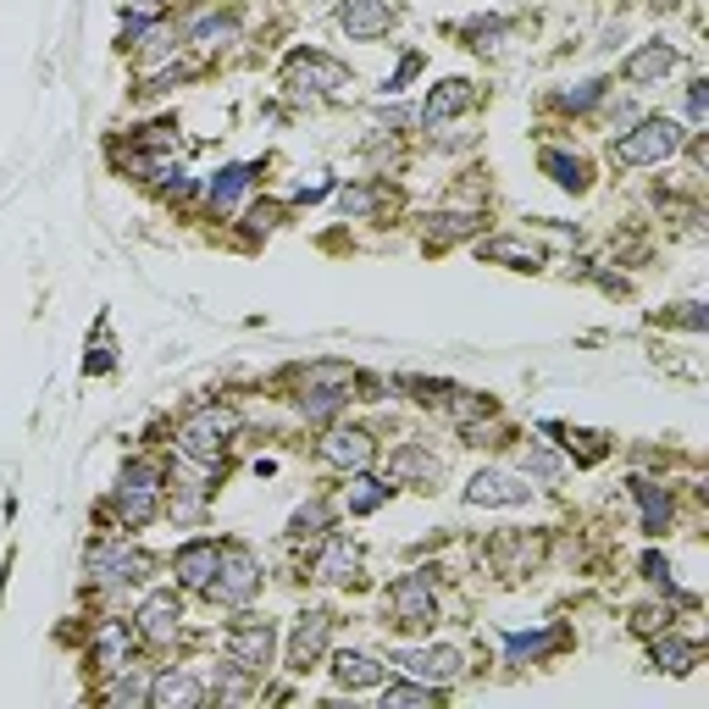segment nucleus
<instances>
[{"label":"nucleus","instance_id":"9b49d317","mask_svg":"<svg viewBox=\"0 0 709 709\" xmlns=\"http://www.w3.org/2000/svg\"><path fill=\"white\" fill-rule=\"evenodd\" d=\"M338 29L349 34V40H383L389 29H394V7L389 0H343L338 7Z\"/></svg>","mask_w":709,"mask_h":709},{"label":"nucleus","instance_id":"ea45409f","mask_svg":"<svg viewBox=\"0 0 709 709\" xmlns=\"http://www.w3.org/2000/svg\"><path fill=\"white\" fill-rule=\"evenodd\" d=\"M632 626H637V632H659V626H670V610H654V604H648V610H637Z\"/></svg>","mask_w":709,"mask_h":709},{"label":"nucleus","instance_id":"393cba45","mask_svg":"<svg viewBox=\"0 0 709 709\" xmlns=\"http://www.w3.org/2000/svg\"><path fill=\"white\" fill-rule=\"evenodd\" d=\"M554 643H560V632H510V637H505V659H510V665H521V659H543Z\"/></svg>","mask_w":709,"mask_h":709},{"label":"nucleus","instance_id":"0eeeda50","mask_svg":"<svg viewBox=\"0 0 709 709\" xmlns=\"http://www.w3.org/2000/svg\"><path fill=\"white\" fill-rule=\"evenodd\" d=\"M150 560L134 549V543H95L84 554V576L100 582V588H128V582H145Z\"/></svg>","mask_w":709,"mask_h":709},{"label":"nucleus","instance_id":"ddd939ff","mask_svg":"<svg viewBox=\"0 0 709 709\" xmlns=\"http://www.w3.org/2000/svg\"><path fill=\"white\" fill-rule=\"evenodd\" d=\"M321 461L338 472H367L372 466V433L361 427H327L321 433Z\"/></svg>","mask_w":709,"mask_h":709},{"label":"nucleus","instance_id":"f704fd0d","mask_svg":"<svg viewBox=\"0 0 709 709\" xmlns=\"http://www.w3.org/2000/svg\"><path fill=\"white\" fill-rule=\"evenodd\" d=\"M433 698H438V687H416V681H394V687L383 692L389 709H400V703H433Z\"/></svg>","mask_w":709,"mask_h":709},{"label":"nucleus","instance_id":"dca6fc26","mask_svg":"<svg viewBox=\"0 0 709 709\" xmlns=\"http://www.w3.org/2000/svg\"><path fill=\"white\" fill-rule=\"evenodd\" d=\"M150 703H156V709H194V703H205V681L172 665V670H161V676L150 681Z\"/></svg>","mask_w":709,"mask_h":709},{"label":"nucleus","instance_id":"4c0bfd02","mask_svg":"<svg viewBox=\"0 0 709 709\" xmlns=\"http://www.w3.org/2000/svg\"><path fill=\"white\" fill-rule=\"evenodd\" d=\"M416 73H422V56H416V51H411V56H405V67H400V73H394V78H389V84H383V95H400V89H405V84H411V78H416Z\"/></svg>","mask_w":709,"mask_h":709},{"label":"nucleus","instance_id":"58836bf2","mask_svg":"<svg viewBox=\"0 0 709 709\" xmlns=\"http://www.w3.org/2000/svg\"><path fill=\"white\" fill-rule=\"evenodd\" d=\"M643 576H648L654 588H670V560H659V554H643Z\"/></svg>","mask_w":709,"mask_h":709},{"label":"nucleus","instance_id":"c85d7f7f","mask_svg":"<svg viewBox=\"0 0 709 709\" xmlns=\"http://www.w3.org/2000/svg\"><path fill=\"white\" fill-rule=\"evenodd\" d=\"M654 665H659V670H676V676H681V670H692V665H698V643L665 637V643L654 648Z\"/></svg>","mask_w":709,"mask_h":709},{"label":"nucleus","instance_id":"7ed1b4c3","mask_svg":"<svg viewBox=\"0 0 709 709\" xmlns=\"http://www.w3.org/2000/svg\"><path fill=\"white\" fill-rule=\"evenodd\" d=\"M205 593H211L216 604H227V610H244V604L261 593V565H255V554L239 549V543H227L222 560H216V576L205 582Z\"/></svg>","mask_w":709,"mask_h":709},{"label":"nucleus","instance_id":"c9c22d12","mask_svg":"<svg viewBox=\"0 0 709 709\" xmlns=\"http://www.w3.org/2000/svg\"><path fill=\"white\" fill-rule=\"evenodd\" d=\"M139 698H150V681H145V676H134V665H128V676L112 687V703H139Z\"/></svg>","mask_w":709,"mask_h":709},{"label":"nucleus","instance_id":"f3484780","mask_svg":"<svg viewBox=\"0 0 709 709\" xmlns=\"http://www.w3.org/2000/svg\"><path fill=\"white\" fill-rule=\"evenodd\" d=\"M383 670H389V665H383L378 654H367V648H338V654H332V681H338V687H354V692L378 687Z\"/></svg>","mask_w":709,"mask_h":709},{"label":"nucleus","instance_id":"20e7f679","mask_svg":"<svg viewBox=\"0 0 709 709\" xmlns=\"http://www.w3.org/2000/svg\"><path fill=\"white\" fill-rule=\"evenodd\" d=\"M349 84V67L343 62H332L327 51H294L288 62H283V89L288 95H332V89H343Z\"/></svg>","mask_w":709,"mask_h":709},{"label":"nucleus","instance_id":"423d86ee","mask_svg":"<svg viewBox=\"0 0 709 709\" xmlns=\"http://www.w3.org/2000/svg\"><path fill=\"white\" fill-rule=\"evenodd\" d=\"M389 626L394 632H427L433 621H438V599H433V582H427V571L422 576H400L394 588H389Z\"/></svg>","mask_w":709,"mask_h":709},{"label":"nucleus","instance_id":"72a5a7b5","mask_svg":"<svg viewBox=\"0 0 709 709\" xmlns=\"http://www.w3.org/2000/svg\"><path fill=\"white\" fill-rule=\"evenodd\" d=\"M560 472H565V466H560V455H549L543 444H532V449H527V477H532V483H560Z\"/></svg>","mask_w":709,"mask_h":709},{"label":"nucleus","instance_id":"c756f323","mask_svg":"<svg viewBox=\"0 0 709 709\" xmlns=\"http://www.w3.org/2000/svg\"><path fill=\"white\" fill-rule=\"evenodd\" d=\"M461 34L472 40V51H494L505 40V18H472V23H461Z\"/></svg>","mask_w":709,"mask_h":709},{"label":"nucleus","instance_id":"a19ab883","mask_svg":"<svg viewBox=\"0 0 709 709\" xmlns=\"http://www.w3.org/2000/svg\"><path fill=\"white\" fill-rule=\"evenodd\" d=\"M134 7H145V12H156V7H161V0H134Z\"/></svg>","mask_w":709,"mask_h":709},{"label":"nucleus","instance_id":"f257e3e1","mask_svg":"<svg viewBox=\"0 0 709 709\" xmlns=\"http://www.w3.org/2000/svg\"><path fill=\"white\" fill-rule=\"evenodd\" d=\"M687 145V128L676 123V117H637L621 139H615V167H659V161H670L676 150Z\"/></svg>","mask_w":709,"mask_h":709},{"label":"nucleus","instance_id":"473e14b6","mask_svg":"<svg viewBox=\"0 0 709 709\" xmlns=\"http://www.w3.org/2000/svg\"><path fill=\"white\" fill-rule=\"evenodd\" d=\"M427 222H433V233H444V239H461V233H477V227H483L477 211H438V216H427Z\"/></svg>","mask_w":709,"mask_h":709},{"label":"nucleus","instance_id":"e433bc0d","mask_svg":"<svg viewBox=\"0 0 709 709\" xmlns=\"http://www.w3.org/2000/svg\"><path fill=\"white\" fill-rule=\"evenodd\" d=\"M703 112H709V84H703V78H692V84H687V123H692V128H703Z\"/></svg>","mask_w":709,"mask_h":709},{"label":"nucleus","instance_id":"412c9836","mask_svg":"<svg viewBox=\"0 0 709 709\" xmlns=\"http://www.w3.org/2000/svg\"><path fill=\"white\" fill-rule=\"evenodd\" d=\"M95 665L100 670H128L134 665V626L128 621H100V632H95Z\"/></svg>","mask_w":709,"mask_h":709},{"label":"nucleus","instance_id":"6e6552de","mask_svg":"<svg viewBox=\"0 0 709 709\" xmlns=\"http://www.w3.org/2000/svg\"><path fill=\"white\" fill-rule=\"evenodd\" d=\"M222 648H227V659H233V665H244V670H266V665H272V654H277V626H272V621L244 615V621H233V626L222 632Z\"/></svg>","mask_w":709,"mask_h":709},{"label":"nucleus","instance_id":"2eb2a0df","mask_svg":"<svg viewBox=\"0 0 709 709\" xmlns=\"http://www.w3.org/2000/svg\"><path fill=\"white\" fill-rule=\"evenodd\" d=\"M394 665H400L405 676H427L433 687H444V681L461 676V648H400Z\"/></svg>","mask_w":709,"mask_h":709},{"label":"nucleus","instance_id":"9d476101","mask_svg":"<svg viewBox=\"0 0 709 709\" xmlns=\"http://www.w3.org/2000/svg\"><path fill=\"white\" fill-rule=\"evenodd\" d=\"M134 632H139V637H150L156 648L178 643V632H183V599H178L172 588L150 593V599L139 604V615H134Z\"/></svg>","mask_w":709,"mask_h":709},{"label":"nucleus","instance_id":"2f4dec72","mask_svg":"<svg viewBox=\"0 0 709 709\" xmlns=\"http://www.w3.org/2000/svg\"><path fill=\"white\" fill-rule=\"evenodd\" d=\"M604 89H610L604 78H582V84H571V89L560 95V106H565V112H588V106L604 100Z\"/></svg>","mask_w":709,"mask_h":709},{"label":"nucleus","instance_id":"bb28decb","mask_svg":"<svg viewBox=\"0 0 709 709\" xmlns=\"http://www.w3.org/2000/svg\"><path fill=\"white\" fill-rule=\"evenodd\" d=\"M483 261H510L516 272H532L543 255L527 250V244H516V239H488V244H483Z\"/></svg>","mask_w":709,"mask_h":709},{"label":"nucleus","instance_id":"a878e982","mask_svg":"<svg viewBox=\"0 0 709 709\" xmlns=\"http://www.w3.org/2000/svg\"><path fill=\"white\" fill-rule=\"evenodd\" d=\"M389 499H394V488L378 483V477H354V488H349V510H354V516H372V510H383Z\"/></svg>","mask_w":709,"mask_h":709},{"label":"nucleus","instance_id":"4be33fe9","mask_svg":"<svg viewBox=\"0 0 709 709\" xmlns=\"http://www.w3.org/2000/svg\"><path fill=\"white\" fill-rule=\"evenodd\" d=\"M632 499L643 505V532L648 538H665V527H670V494L659 483H648V477H632Z\"/></svg>","mask_w":709,"mask_h":709},{"label":"nucleus","instance_id":"f03ea898","mask_svg":"<svg viewBox=\"0 0 709 709\" xmlns=\"http://www.w3.org/2000/svg\"><path fill=\"white\" fill-rule=\"evenodd\" d=\"M233 433H239V416H233L227 405H200V411H189L183 427H178V455H189V461H200V466H216Z\"/></svg>","mask_w":709,"mask_h":709},{"label":"nucleus","instance_id":"a211bd4d","mask_svg":"<svg viewBox=\"0 0 709 709\" xmlns=\"http://www.w3.org/2000/svg\"><path fill=\"white\" fill-rule=\"evenodd\" d=\"M216 560H222V543H216V538H194V543H183V549L172 554V571H178V582L205 588V582L216 576Z\"/></svg>","mask_w":709,"mask_h":709},{"label":"nucleus","instance_id":"f8f14e48","mask_svg":"<svg viewBox=\"0 0 709 709\" xmlns=\"http://www.w3.org/2000/svg\"><path fill=\"white\" fill-rule=\"evenodd\" d=\"M354 571H361V549H354V538L321 532V549H316V560H310V576L332 588V582H349Z\"/></svg>","mask_w":709,"mask_h":709},{"label":"nucleus","instance_id":"4468645a","mask_svg":"<svg viewBox=\"0 0 709 709\" xmlns=\"http://www.w3.org/2000/svg\"><path fill=\"white\" fill-rule=\"evenodd\" d=\"M327 632H332V615H327V610L299 615V626H294V637H288V670L305 676V670L327 654Z\"/></svg>","mask_w":709,"mask_h":709},{"label":"nucleus","instance_id":"1a4fd4ad","mask_svg":"<svg viewBox=\"0 0 709 709\" xmlns=\"http://www.w3.org/2000/svg\"><path fill=\"white\" fill-rule=\"evenodd\" d=\"M466 505H488V510H516V505H532V477H516V472H477L466 483Z\"/></svg>","mask_w":709,"mask_h":709},{"label":"nucleus","instance_id":"39448f33","mask_svg":"<svg viewBox=\"0 0 709 709\" xmlns=\"http://www.w3.org/2000/svg\"><path fill=\"white\" fill-rule=\"evenodd\" d=\"M156 510H161V472L145 466V461L123 466V477H117V516L139 532V527L156 521Z\"/></svg>","mask_w":709,"mask_h":709},{"label":"nucleus","instance_id":"cd10ccee","mask_svg":"<svg viewBox=\"0 0 709 709\" xmlns=\"http://www.w3.org/2000/svg\"><path fill=\"white\" fill-rule=\"evenodd\" d=\"M332 527V510L321 505V499H310V505H299L294 510V521H288V538H321Z\"/></svg>","mask_w":709,"mask_h":709},{"label":"nucleus","instance_id":"b1692460","mask_svg":"<svg viewBox=\"0 0 709 709\" xmlns=\"http://www.w3.org/2000/svg\"><path fill=\"white\" fill-rule=\"evenodd\" d=\"M538 167H543V172H549V178H554L565 194H582V189H588V161H582V156H565V150H543V156H538Z\"/></svg>","mask_w":709,"mask_h":709},{"label":"nucleus","instance_id":"5701e85b","mask_svg":"<svg viewBox=\"0 0 709 709\" xmlns=\"http://www.w3.org/2000/svg\"><path fill=\"white\" fill-rule=\"evenodd\" d=\"M255 183V167L250 161H233V167H222L216 178H211V211H233L239 205V194Z\"/></svg>","mask_w":709,"mask_h":709},{"label":"nucleus","instance_id":"6ab92c4d","mask_svg":"<svg viewBox=\"0 0 709 709\" xmlns=\"http://www.w3.org/2000/svg\"><path fill=\"white\" fill-rule=\"evenodd\" d=\"M670 67H676V45L648 40L643 51H632V56H626V67H621V73H626V84H637V89H643V84H659Z\"/></svg>","mask_w":709,"mask_h":709},{"label":"nucleus","instance_id":"7c9ffc66","mask_svg":"<svg viewBox=\"0 0 709 709\" xmlns=\"http://www.w3.org/2000/svg\"><path fill=\"white\" fill-rule=\"evenodd\" d=\"M394 477L405 483V477H433V455L427 449H416V444H405V449H394Z\"/></svg>","mask_w":709,"mask_h":709},{"label":"nucleus","instance_id":"aec40b11","mask_svg":"<svg viewBox=\"0 0 709 709\" xmlns=\"http://www.w3.org/2000/svg\"><path fill=\"white\" fill-rule=\"evenodd\" d=\"M472 106V84L466 78H444V84H433V95H427V106H422V128H444L449 117H461Z\"/></svg>","mask_w":709,"mask_h":709}]
</instances>
